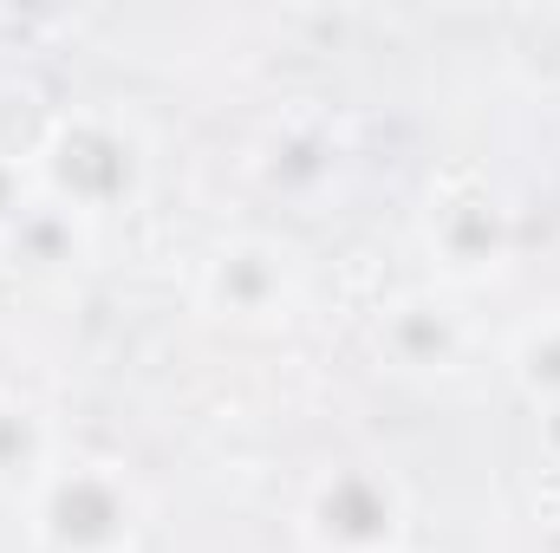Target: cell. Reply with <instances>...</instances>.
<instances>
[{
	"label": "cell",
	"mask_w": 560,
	"mask_h": 553,
	"mask_svg": "<svg viewBox=\"0 0 560 553\" xmlns=\"http://www.w3.org/2000/svg\"><path fill=\"white\" fill-rule=\"evenodd\" d=\"M26 156H33L39 196L85 215L92 228L112 215H131L150 189V150H143L138 125L125 111H105V105L59 111Z\"/></svg>",
	"instance_id": "6da1fadb"
},
{
	"label": "cell",
	"mask_w": 560,
	"mask_h": 553,
	"mask_svg": "<svg viewBox=\"0 0 560 553\" xmlns=\"http://www.w3.org/2000/svg\"><path fill=\"white\" fill-rule=\"evenodd\" d=\"M20 508L39 553H138L150 528L138 475L112 456H79V449H66V462Z\"/></svg>",
	"instance_id": "7a4b0ae2"
},
{
	"label": "cell",
	"mask_w": 560,
	"mask_h": 553,
	"mask_svg": "<svg viewBox=\"0 0 560 553\" xmlns=\"http://www.w3.org/2000/svg\"><path fill=\"white\" fill-rule=\"evenodd\" d=\"M306 553H411V495L385 462H332L293 508Z\"/></svg>",
	"instance_id": "3957f363"
},
{
	"label": "cell",
	"mask_w": 560,
	"mask_h": 553,
	"mask_svg": "<svg viewBox=\"0 0 560 553\" xmlns=\"http://www.w3.org/2000/svg\"><path fill=\"white\" fill-rule=\"evenodd\" d=\"M423 255L443 286H489L509 274L515 261V215L509 202L476 176V169H450L430 202H423Z\"/></svg>",
	"instance_id": "277c9868"
},
{
	"label": "cell",
	"mask_w": 560,
	"mask_h": 553,
	"mask_svg": "<svg viewBox=\"0 0 560 553\" xmlns=\"http://www.w3.org/2000/svg\"><path fill=\"white\" fill-rule=\"evenodd\" d=\"M306 299L300 255L275 235H229L202 255L196 268V306L235 332H268L287 326Z\"/></svg>",
	"instance_id": "5b68a950"
},
{
	"label": "cell",
	"mask_w": 560,
	"mask_h": 553,
	"mask_svg": "<svg viewBox=\"0 0 560 553\" xmlns=\"http://www.w3.org/2000/svg\"><path fill=\"white\" fill-rule=\"evenodd\" d=\"M372 345L378 358L398 372V378H456L476 352V326L469 313L456 306L450 286H411V293H392L372 319Z\"/></svg>",
	"instance_id": "8992f818"
},
{
	"label": "cell",
	"mask_w": 560,
	"mask_h": 553,
	"mask_svg": "<svg viewBox=\"0 0 560 553\" xmlns=\"http://www.w3.org/2000/svg\"><path fill=\"white\" fill-rule=\"evenodd\" d=\"M255 183L280 196V202H319L339 169H346V150L332 138V125L319 118H275L261 138H255Z\"/></svg>",
	"instance_id": "52a82bcc"
},
{
	"label": "cell",
	"mask_w": 560,
	"mask_h": 553,
	"mask_svg": "<svg viewBox=\"0 0 560 553\" xmlns=\"http://www.w3.org/2000/svg\"><path fill=\"white\" fill-rule=\"evenodd\" d=\"M59 462H66V443H59L52 411H46L39 398L0 391V495L26 502Z\"/></svg>",
	"instance_id": "ba28073f"
},
{
	"label": "cell",
	"mask_w": 560,
	"mask_h": 553,
	"mask_svg": "<svg viewBox=\"0 0 560 553\" xmlns=\"http://www.w3.org/2000/svg\"><path fill=\"white\" fill-rule=\"evenodd\" d=\"M92 222L85 215H72V209H59V202H33L7 235H0V255L13 261V268H26V274H72V268H85V255H92Z\"/></svg>",
	"instance_id": "9c48e42d"
},
{
	"label": "cell",
	"mask_w": 560,
	"mask_h": 553,
	"mask_svg": "<svg viewBox=\"0 0 560 553\" xmlns=\"http://www.w3.org/2000/svg\"><path fill=\"white\" fill-rule=\"evenodd\" d=\"M502 365H509V385H515L541 416L560 423V306L541 313V319H528V326L509 339Z\"/></svg>",
	"instance_id": "30bf717a"
},
{
	"label": "cell",
	"mask_w": 560,
	"mask_h": 553,
	"mask_svg": "<svg viewBox=\"0 0 560 553\" xmlns=\"http://www.w3.org/2000/svg\"><path fill=\"white\" fill-rule=\"evenodd\" d=\"M39 202V183H33V156H13V150H0V235L26 215Z\"/></svg>",
	"instance_id": "8fae6325"
}]
</instances>
